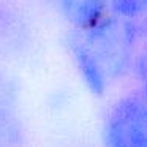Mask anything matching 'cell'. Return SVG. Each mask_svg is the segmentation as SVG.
<instances>
[{"label": "cell", "instance_id": "277c9868", "mask_svg": "<svg viewBox=\"0 0 147 147\" xmlns=\"http://www.w3.org/2000/svg\"><path fill=\"white\" fill-rule=\"evenodd\" d=\"M60 5L73 29L90 27L109 14L108 0H60Z\"/></svg>", "mask_w": 147, "mask_h": 147}, {"label": "cell", "instance_id": "8992f818", "mask_svg": "<svg viewBox=\"0 0 147 147\" xmlns=\"http://www.w3.org/2000/svg\"><path fill=\"white\" fill-rule=\"evenodd\" d=\"M136 70H138V76L141 79V84H142V90L147 93V46L138 54Z\"/></svg>", "mask_w": 147, "mask_h": 147}, {"label": "cell", "instance_id": "6da1fadb", "mask_svg": "<svg viewBox=\"0 0 147 147\" xmlns=\"http://www.w3.org/2000/svg\"><path fill=\"white\" fill-rule=\"evenodd\" d=\"M68 48L87 87L103 95L131 65L134 30L122 16L106 14L93 26L71 30Z\"/></svg>", "mask_w": 147, "mask_h": 147}, {"label": "cell", "instance_id": "3957f363", "mask_svg": "<svg viewBox=\"0 0 147 147\" xmlns=\"http://www.w3.org/2000/svg\"><path fill=\"white\" fill-rule=\"evenodd\" d=\"M0 147H29L13 81L0 70Z\"/></svg>", "mask_w": 147, "mask_h": 147}, {"label": "cell", "instance_id": "5b68a950", "mask_svg": "<svg viewBox=\"0 0 147 147\" xmlns=\"http://www.w3.org/2000/svg\"><path fill=\"white\" fill-rule=\"evenodd\" d=\"M122 18H133L147 11V0H108Z\"/></svg>", "mask_w": 147, "mask_h": 147}, {"label": "cell", "instance_id": "7a4b0ae2", "mask_svg": "<svg viewBox=\"0 0 147 147\" xmlns=\"http://www.w3.org/2000/svg\"><path fill=\"white\" fill-rule=\"evenodd\" d=\"M106 147H147V93L142 89L122 96L108 115Z\"/></svg>", "mask_w": 147, "mask_h": 147}]
</instances>
